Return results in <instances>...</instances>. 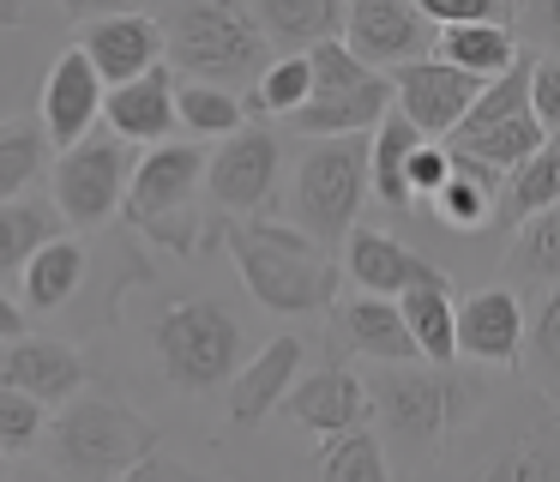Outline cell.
Returning <instances> with one entry per match:
<instances>
[{
  "mask_svg": "<svg viewBox=\"0 0 560 482\" xmlns=\"http://www.w3.org/2000/svg\"><path fill=\"white\" fill-rule=\"evenodd\" d=\"M307 96H314V60H307V48H290V55L266 60V72L247 84V108L254 115H295Z\"/></svg>",
  "mask_w": 560,
  "mask_h": 482,
  "instance_id": "cell-36",
  "label": "cell"
},
{
  "mask_svg": "<svg viewBox=\"0 0 560 482\" xmlns=\"http://www.w3.org/2000/svg\"><path fill=\"white\" fill-rule=\"evenodd\" d=\"M434 55H446L452 67L476 72V79H494V72H506L524 48H518V36H512L500 19H476V24H440Z\"/></svg>",
  "mask_w": 560,
  "mask_h": 482,
  "instance_id": "cell-27",
  "label": "cell"
},
{
  "mask_svg": "<svg viewBox=\"0 0 560 482\" xmlns=\"http://www.w3.org/2000/svg\"><path fill=\"white\" fill-rule=\"evenodd\" d=\"M133 7H139V0H61V12H67V19H79V24L103 19V12H133Z\"/></svg>",
  "mask_w": 560,
  "mask_h": 482,
  "instance_id": "cell-44",
  "label": "cell"
},
{
  "mask_svg": "<svg viewBox=\"0 0 560 482\" xmlns=\"http://www.w3.org/2000/svg\"><path fill=\"white\" fill-rule=\"evenodd\" d=\"M0 24H7V31H19V24H25V7H19V0H0Z\"/></svg>",
  "mask_w": 560,
  "mask_h": 482,
  "instance_id": "cell-45",
  "label": "cell"
},
{
  "mask_svg": "<svg viewBox=\"0 0 560 482\" xmlns=\"http://www.w3.org/2000/svg\"><path fill=\"white\" fill-rule=\"evenodd\" d=\"M283 410H290L307 434H343V428H355V422H368V380L350 368H338V362H326V368H314V374H295V386L283 392Z\"/></svg>",
  "mask_w": 560,
  "mask_h": 482,
  "instance_id": "cell-19",
  "label": "cell"
},
{
  "mask_svg": "<svg viewBox=\"0 0 560 482\" xmlns=\"http://www.w3.org/2000/svg\"><path fill=\"white\" fill-rule=\"evenodd\" d=\"M151 349H158L170 386L182 392H223L230 374L242 368V320L211 296L170 301L151 325Z\"/></svg>",
  "mask_w": 560,
  "mask_h": 482,
  "instance_id": "cell-5",
  "label": "cell"
},
{
  "mask_svg": "<svg viewBox=\"0 0 560 482\" xmlns=\"http://www.w3.org/2000/svg\"><path fill=\"white\" fill-rule=\"evenodd\" d=\"M500 193H506V169H494L476 151H458V145H452V175L428 205H434L452 229L482 236V229H500Z\"/></svg>",
  "mask_w": 560,
  "mask_h": 482,
  "instance_id": "cell-22",
  "label": "cell"
},
{
  "mask_svg": "<svg viewBox=\"0 0 560 482\" xmlns=\"http://www.w3.org/2000/svg\"><path fill=\"white\" fill-rule=\"evenodd\" d=\"M0 380L43 398V404H67L73 392H85V356L73 344H61V337L25 332L0 344Z\"/></svg>",
  "mask_w": 560,
  "mask_h": 482,
  "instance_id": "cell-16",
  "label": "cell"
},
{
  "mask_svg": "<svg viewBox=\"0 0 560 482\" xmlns=\"http://www.w3.org/2000/svg\"><path fill=\"white\" fill-rule=\"evenodd\" d=\"M530 108L548 133H560V48L530 60Z\"/></svg>",
  "mask_w": 560,
  "mask_h": 482,
  "instance_id": "cell-39",
  "label": "cell"
},
{
  "mask_svg": "<svg viewBox=\"0 0 560 482\" xmlns=\"http://www.w3.org/2000/svg\"><path fill=\"white\" fill-rule=\"evenodd\" d=\"M446 175H452V145H416V157H410V193L416 199H434L440 187H446Z\"/></svg>",
  "mask_w": 560,
  "mask_h": 482,
  "instance_id": "cell-40",
  "label": "cell"
},
{
  "mask_svg": "<svg viewBox=\"0 0 560 482\" xmlns=\"http://www.w3.org/2000/svg\"><path fill=\"white\" fill-rule=\"evenodd\" d=\"M482 404V380L458 374V362H368V410L380 416L386 440L398 446H440L464 416Z\"/></svg>",
  "mask_w": 560,
  "mask_h": 482,
  "instance_id": "cell-2",
  "label": "cell"
},
{
  "mask_svg": "<svg viewBox=\"0 0 560 482\" xmlns=\"http://www.w3.org/2000/svg\"><path fill=\"white\" fill-rule=\"evenodd\" d=\"M223 248L242 272L247 296L271 313H319L338 301V260L302 223L271 217H223Z\"/></svg>",
  "mask_w": 560,
  "mask_h": 482,
  "instance_id": "cell-1",
  "label": "cell"
},
{
  "mask_svg": "<svg viewBox=\"0 0 560 482\" xmlns=\"http://www.w3.org/2000/svg\"><path fill=\"white\" fill-rule=\"evenodd\" d=\"M163 36H170V67L230 91H247L271 60V36L259 31L247 0H170Z\"/></svg>",
  "mask_w": 560,
  "mask_h": 482,
  "instance_id": "cell-3",
  "label": "cell"
},
{
  "mask_svg": "<svg viewBox=\"0 0 560 482\" xmlns=\"http://www.w3.org/2000/svg\"><path fill=\"white\" fill-rule=\"evenodd\" d=\"M127 181H133V145L121 133H109V139H91L85 133V139L67 145L49 163L55 205H61V217L73 229H103L109 217H121Z\"/></svg>",
  "mask_w": 560,
  "mask_h": 482,
  "instance_id": "cell-7",
  "label": "cell"
},
{
  "mask_svg": "<svg viewBox=\"0 0 560 482\" xmlns=\"http://www.w3.org/2000/svg\"><path fill=\"white\" fill-rule=\"evenodd\" d=\"M206 145H170L158 139L145 157L133 163V181H127V223L133 229H158L163 217H182L194 205V193L206 187Z\"/></svg>",
  "mask_w": 560,
  "mask_h": 482,
  "instance_id": "cell-9",
  "label": "cell"
},
{
  "mask_svg": "<svg viewBox=\"0 0 560 482\" xmlns=\"http://www.w3.org/2000/svg\"><path fill=\"white\" fill-rule=\"evenodd\" d=\"M392 108V72H374L362 84H338V91H314L295 115H283L302 139H338V133H374L380 115Z\"/></svg>",
  "mask_w": 560,
  "mask_h": 482,
  "instance_id": "cell-20",
  "label": "cell"
},
{
  "mask_svg": "<svg viewBox=\"0 0 560 482\" xmlns=\"http://www.w3.org/2000/svg\"><path fill=\"white\" fill-rule=\"evenodd\" d=\"M404 320L416 332V349L428 362H458V301H452V277H434V284H410L398 296Z\"/></svg>",
  "mask_w": 560,
  "mask_h": 482,
  "instance_id": "cell-26",
  "label": "cell"
},
{
  "mask_svg": "<svg viewBox=\"0 0 560 482\" xmlns=\"http://www.w3.org/2000/svg\"><path fill=\"white\" fill-rule=\"evenodd\" d=\"M103 96H109V84H103V72L91 67L85 48H61L49 67V79H43V133H49L55 151H67V145H79L91 127L103 120Z\"/></svg>",
  "mask_w": 560,
  "mask_h": 482,
  "instance_id": "cell-13",
  "label": "cell"
},
{
  "mask_svg": "<svg viewBox=\"0 0 560 482\" xmlns=\"http://www.w3.org/2000/svg\"><path fill=\"white\" fill-rule=\"evenodd\" d=\"M283 139L266 127H235L218 151L206 157V193L218 217H259L278 193Z\"/></svg>",
  "mask_w": 560,
  "mask_h": 482,
  "instance_id": "cell-8",
  "label": "cell"
},
{
  "mask_svg": "<svg viewBox=\"0 0 560 482\" xmlns=\"http://www.w3.org/2000/svg\"><path fill=\"white\" fill-rule=\"evenodd\" d=\"M428 24H476V19H506V0H416Z\"/></svg>",
  "mask_w": 560,
  "mask_h": 482,
  "instance_id": "cell-41",
  "label": "cell"
},
{
  "mask_svg": "<svg viewBox=\"0 0 560 482\" xmlns=\"http://www.w3.org/2000/svg\"><path fill=\"white\" fill-rule=\"evenodd\" d=\"M43 398L19 392V386L0 380V452H31V446L49 434V416H43Z\"/></svg>",
  "mask_w": 560,
  "mask_h": 482,
  "instance_id": "cell-38",
  "label": "cell"
},
{
  "mask_svg": "<svg viewBox=\"0 0 560 482\" xmlns=\"http://www.w3.org/2000/svg\"><path fill=\"white\" fill-rule=\"evenodd\" d=\"M19 277H25V308L31 313L67 308V301L79 296V284H85V248H79V236H49L25 260Z\"/></svg>",
  "mask_w": 560,
  "mask_h": 482,
  "instance_id": "cell-24",
  "label": "cell"
},
{
  "mask_svg": "<svg viewBox=\"0 0 560 482\" xmlns=\"http://www.w3.org/2000/svg\"><path fill=\"white\" fill-rule=\"evenodd\" d=\"M482 477H488V482L560 477V416H555V410H530V428L518 434V446H506L500 458H488Z\"/></svg>",
  "mask_w": 560,
  "mask_h": 482,
  "instance_id": "cell-32",
  "label": "cell"
},
{
  "mask_svg": "<svg viewBox=\"0 0 560 482\" xmlns=\"http://www.w3.org/2000/svg\"><path fill=\"white\" fill-rule=\"evenodd\" d=\"M518 31L542 48H560V0H518Z\"/></svg>",
  "mask_w": 560,
  "mask_h": 482,
  "instance_id": "cell-42",
  "label": "cell"
},
{
  "mask_svg": "<svg viewBox=\"0 0 560 482\" xmlns=\"http://www.w3.org/2000/svg\"><path fill=\"white\" fill-rule=\"evenodd\" d=\"M542 139H548V127L536 120V108H518V115H500V120H482V127H452V133H446V145L476 151L482 163L506 169V175H512V169H518Z\"/></svg>",
  "mask_w": 560,
  "mask_h": 482,
  "instance_id": "cell-28",
  "label": "cell"
},
{
  "mask_svg": "<svg viewBox=\"0 0 560 482\" xmlns=\"http://www.w3.org/2000/svg\"><path fill=\"white\" fill-rule=\"evenodd\" d=\"M524 368L548 398H560V284H548L536 313L524 320Z\"/></svg>",
  "mask_w": 560,
  "mask_h": 482,
  "instance_id": "cell-37",
  "label": "cell"
},
{
  "mask_svg": "<svg viewBox=\"0 0 560 482\" xmlns=\"http://www.w3.org/2000/svg\"><path fill=\"white\" fill-rule=\"evenodd\" d=\"M49 458L67 477H139V464L158 458V428L133 404L73 392L49 422Z\"/></svg>",
  "mask_w": 560,
  "mask_h": 482,
  "instance_id": "cell-4",
  "label": "cell"
},
{
  "mask_svg": "<svg viewBox=\"0 0 560 482\" xmlns=\"http://www.w3.org/2000/svg\"><path fill=\"white\" fill-rule=\"evenodd\" d=\"M428 133L416 127L404 108H386L374 127V157H368V187H374L380 205H392V211H410V157L416 145H422Z\"/></svg>",
  "mask_w": 560,
  "mask_h": 482,
  "instance_id": "cell-23",
  "label": "cell"
},
{
  "mask_svg": "<svg viewBox=\"0 0 560 482\" xmlns=\"http://www.w3.org/2000/svg\"><path fill=\"white\" fill-rule=\"evenodd\" d=\"M343 7L350 0H247V12L278 48H314L326 36H343Z\"/></svg>",
  "mask_w": 560,
  "mask_h": 482,
  "instance_id": "cell-25",
  "label": "cell"
},
{
  "mask_svg": "<svg viewBox=\"0 0 560 482\" xmlns=\"http://www.w3.org/2000/svg\"><path fill=\"white\" fill-rule=\"evenodd\" d=\"M343 43L368 60V67L392 72L398 60H416L434 48L428 19L416 0H350L343 7Z\"/></svg>",
  "mask_w": 560,
  "mask_h": 482,
  "instance_id": "cell-12",
  "label": "cell"
},
{
  "mask_svg": "<svg viewBox=\"0 0 560 482\" xmlns=\"http://www.w3.org/2000/svg\"><path fill=\"white\" fill-rule=\"evenodd\" d=\"M476 91H482V79L452 67L446 55H416L392 67V108H404L428 139H446L464 120V108L476 103Z\"/></svg>",
  "mask_w": 560,
  "mask_h": 482,
  "instance_id": "cell-10",
  "label": "cell"
},
{
  "mask_svg": "<svg viewBox=\"0 0 560 482\" xmlns=\"http://www.w3.org/2000/svg\"><path fill=\"white\" fill-rule=\"evenodd\" d=\"M175 67L170 60H158L151 72H139V79L127 84H109V96H103V120H109V133H121L127 145H158V139H175Z\"/></svg>",
  "mask_w": 560,
  "mask_h": 482,
  "instance_id": "cell-17",
  "label": "cell"
},
{
  "mask_svg": "<svg viewBox=\"0 0 560 482\" xmlns=\"http://www.w3.org/2000/svg\"><path fill=\"white\" fill-rule=\"evenodd\" d=\"M560 199V133H548L530 157L506 175V193H500V229L524 223L530 211Z\"/></svg>",
  "mask_w": 560,
  "mask_h": 482,
  "instance_id": "cell-30",
  "label": "cell"
},
{
  "mask_svg": "<svg viewBox=\"0 0 560 482\" xmlns=\"http://www.w3.org/2000/svg\"><path fill=\"white\" fill-rule=\"evenodd\" d=\"M368 157H374V133H338V139H314L307 157L295 163L290 211L307 236H319L326 248H338L362 217L368 187Z\"/></svg>",
  "mask_w": 560,
  "mask_h": 482,
  "instance_id": "cell-6",
  "label": "cell"
},
{
  "mask_svg": "<svg viewBox=\"0 0 560 482\" xmlns=\"http://www.w3.org/2000/svg\"><path fill=\"white\" fill-rule=\"evenodd\" d=\"M175 115H182V127L194 139H230L235 127H247V96L211 79H187L175 91Z\"/></svg>",
  "mask_w": 560,
  "mask_h": 482,
  "instance_id": "cell-34",
  "label": "cell"
},
{
  "mask_svg": "<svg viewBox=\"0 0 560 482\" xmlns=\"http://www.w3.org/2000/svg\"><path fill=\"white\" fill-rule=\"evenodd\" d=\"M25 332H31V308L0 289V344H7V337H25Z\"/></svg>",
  "mask_w": 560,
  "mask_h": 482,
  "instance_id": "cell-43",
  "label": "cell"
},
{
  "mask_svg": "<svg viewBox=\"0 0 560 482\" xmlns=\"http://www.w3.org/2000/svg\"><path fill=\"white\" fill-rule=\"evenodd\" d=\"M506 277L512 284H560V199L542 205V211H530L512 229Z\"/></svg>",
  "mask_w": 560,
  "mask_h": 482,
  "instance_id": "cell-31",
  "label": "cell"
},
{
  "mask_svg": "<svg viewBox=\"0 0 560 482\" xmlns=\"http://www.w3.org/2000/svg\"><path fill=\"white\" fill-rule=\"evenodd\" d=\"M458 356L482 362V368H512L524 356V301L518 289L494 284L464 296L458 308Z\"/></svg>",
  "mask_w": 560,
  "mask_h": 482,
  "instance_id": "cell-15",
  "label": "cell"
},
{
  "mask_svg": "<svg viewBox=\"0 0 560 482\" xmlns=\"http://www.w3.org/2000/svg\"><path fill=\"white\" fill-rule=\"evenodd\" d=\"M61 205L55 199H0V284L25 272V260L43 248L49 236H61Z\"/></svg>",
  "mask_w": 560,
  "mask_h": 482,
  "instance_id": "cell-29",
  "label": "cell"
},
{
  "mask_svg": "<svg viewBox=\"0 0 560 482\" xmlns=\"http://www.w3.org/2000/svg\"><path fill=\"white\" fill-rule=\"evenodd\" d=\"M295 374H302V337H271V344H259L254 356L230 374V386H223L230 422L235 428H259V422L283 404V392L295 386Z\"/></svg>",
  "mask_w": 560,
  "mask_h": 482,
  "instance_id": "cell-14",
  "label": "cell"
},
{
  "mask_svg": "<svg viewBox=\"0 0 560 482\" xmlns=\"http://www.w3.org/2000/svg\"><path fill=\"white\" fill-rule=\"evenodd\" d=\"M343 277H350L355 289H374V296H404L410 284H434V277H446L434 260H422V253H410L398 236H386V229H368L355 223L350 236H343Z\"/></svg>",
  "mask_w": 560,
  "mask_h": 482,
  "instance_id": "cell-18",
  "label": "cell"
},
{
  "mask_svg": "<svg viewBox=\"0 0 560 482\" xmlns=\"http://www.w3.org/2000/svg\"><path fill=\"white\" fill-rule=\"evenodd\" d=\"M319 477L326 482H386V434H374L368 422H355V428L343 434H326V446H319Z\"/></svg>",
  "mask_w": 560,
  "mask_h": 482,
  "instance_id": "cell-35",
  "label": "cell"
},
{
  "mask_svg": "<svg viewBox=\"0 0 560 482\" xmlns=\"http://www.w3.org/2000/svg\"><path fill=\"white\" fill-rule=\"evenodd\" d=\"M338 337H343V349L362 356V362L422 356L410 320H404V308H398V296H374V289H355L350 301H338Z\"/></svg>",
  "mask_w": 560,
  "mask_h": 482,
  "instance_id": "cell-21",
  "label": "cell"
},
{
  "mask_svg": "<svg viewBox=\"0 0 560 482\" xmlns=\"http://www.w3.org/2000/svg\"><path fill=\"white\" fill-rule=\"evenodd\" d=\"M79 48H85L91 67L103 72V84H127V79H139V72H151L158 60H170L163 19H151L145 7L85 19V24H79Z\"/></svg>",
  "mask_w": 560,
  "mask_h": 482,
  "instance_id": "cell-11",
  "label": "cell"
},
{
  "mask_svg": "<svg viewBox=\"0 0 560 482\" xmlns=\"http://www.w3.org/2000/svg\"><path fill=\"white\" fill-rule=\"evenodd\" d=\"M49 133H43V120H25V115H7L0 120V199H19V193H31L43 181V169H49Z\"/></svg>",
  "mask_w": 560,
  "mask_h": 482,
  "instance_id": "cell-33",
  "label": "cell"
}]
</instances>
